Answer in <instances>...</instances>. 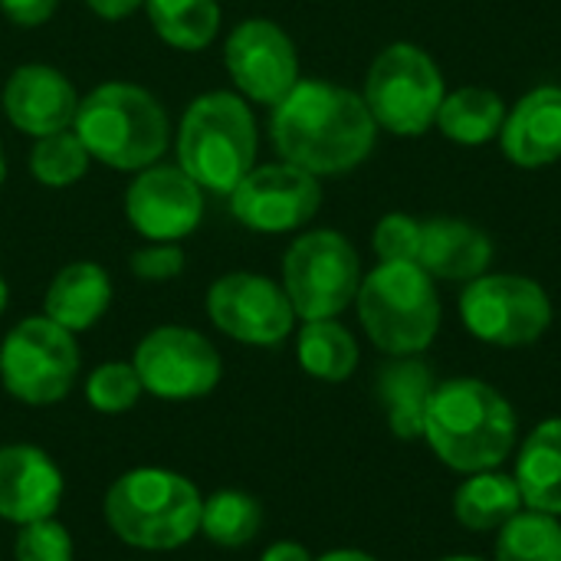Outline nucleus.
Listing matches in <instances>:
<instances>
[{
    "label": "nucleus",
    "mask_w": 561,
    "mask_h": 561,
    "mask_svg": "<svg viewBox=\"0 0 561 561\" xmlns=\"http://www.w3.org/2000/svg\"><path fill=\"white\" fill-rule=\"evenodd\" d=\"M493 260V243L483 230L463 220H427L421 224V256L417 266L437 279L473 283L486 273Z\"/></svg>",
    "instance_id": "19"
},
{
    "label": "nucleus",
    "mask_w": 561,
    "mask_h": 561,
    "mask_svg": "<svg viewBox=\"0 0 561 561\" xmlns=\"http://www.w3.org/2000/svg\"><path fill=\"white\" fill-rule=\"evenodd\" d=\"M128 266L145 283H164L184 270V250L178 243H151V247L135 250Z\"/></svg>",
    "instance_id": "33"
},
{
    "label": "nucleus",
    "mask_w": 561,
    "mask_h": 561,
    "mask_svg": "<svg viewBox=\"0 0 561 561\" xmlns=\"http://www.w3.org/2000/svg\"><path fill=\"white\" fill-rule=\"evenodd\" d=\"M503 122H506L503 99L480 85L444 95L440 112H437L440 131L460 145H483V141L496 138L503 131Z\"/></svg>",
    "instance_id": "25"
},
{
    "label": "nucleus",
    "mask_w": 561,
    "mask_h": 561,
    "mask_svg": "<svg viewBox=\"0 0 561 561\" xmlns=\"http://www.w3.org/2000/svg\"><path fill=\"white\" fill-rule=\"evenodd\" d=\"M322 204L319 178L279 161L253 168L233 191H230V210L233 217L260 233H286L316 217Z\"/></svg>",
    "instance_id": "12"
},
{
    "label": "nucleus",
    "mask_w": 561,
    "mask_h": 561,
    "mask_svg": "<svg viewBox=\"0 0 561 561\" xmlns=\"http://www.w3.org/2000/svg\"><path fill=\"white\" fill-rule=\"evenodd\" d=\"M76 108H79V95L72 82L53 66H39V62L20 66L3 85L7 118L13 122V128L33 138L72 128Z\"/></svg>",
    "instance_id": "16"
},
{
    "label": "nucleus",
    "mask_w": 561,
    "mask_h": 561,
    "mask_svg": "<svg viewBox=\"0 0 561 561\" xmlns=\"http://www.w3.org/2000/svg\"><path fill=\"white\" fill-rule=\"evenodd\" d=\"M7 309V283H3V276H0V312Z\"/></svg>",
    "instance_id": "38"
},
{
    "label": "nucleus",
    "mask_w": 561,
    "mask_h": 561,
    "mask_svg": "<svg viewBox=\"0 0 561 561\" xmlns=\"http://www.w3.org/2000/svg\"><path fill=\"white\" fill-rule=\"evenodd\" d=\"M375 118L362 95L299 79L296 89L273 105V145L276 151L309 174H342L368 158L375 148Z\"/></svg>",
    "instance_id": "1"
},
{
    "label": "nucleus",
    "mask_w": 561,
    "mask_h": 561,
    "mask_svg": "<svg viewBox=\"0 0 561 561\" xmlns=\"http://www.w3.org/2000/svg\"><path fill=\"white\" fill-rule=\"evenodd\" d=\"M460 316L470 335L500 348L533 345L552 325L546 289L526 276H480L463 289Z\"/></svg>",
    "instance_id": "10"
},
{
    "label": "nucleus",
    "mask_w": 561,
    "mask_h": 561,
    "mask_svg": "<svg viewBox=\"0 0 561 561\" xmlns=\"http://www.w3.org/2000/svg\"><path fill=\"white\" fill-rule=\"evenodd\" d=\"M513 477L526 510L561 519V417L542 421L523 440Z\"/></svg>",
    "instance_id": "22"
},
{
    "label": "nucleus",
    "mask_w": 561,
    "mask_h": 561,
    "mask_svg": "<svg viewBox=\"0 0 561 561\" xmlns=\"http://www.w3.org/2000/svg\"><path fill=\"white\" fill-rule=\"evenodd\" d=\"M440 102V69L421 46L394 43L378 53L365 82V105L375 125L394 135H424L437 122Z\"/></svg>",
    "instance_id": "7"
},
{
    "label": "nucleus",
    "mask_w": 561,
    "mask_h": 561,
    "mask_svg": "<svg viewBox=\"0 0 561 561\" xmlns=\"http://www.w3.org/2000/svg\"><path fill=\"white\" fill-rule=\"evenodd\" d=\"M296 355L306 375L329 381V385L345 381L358 368V342L335 319L306 322L296 342Z\"/></svg>",
    "instance_id": "24"
},
{
    "label": "nucleus",
    "mask_w": 561,
    "mask_h": 561,
    "mask_svg": "<svg viewBox=\"0 0 561 561\" xmlns=\"http://www.w3.org/2000/svg\"><path fill=\"white\" fill-rule=\"evenodd\" d=\"M503 151L519 168H542L561 158V89L542 85L519 99L503 122Z\"/></svg>",
    "instance_id": "18"
},
{
    "label": "nucleus",
    "mask_w": 561,
    "mask_h": 561,
    "mask_svg": "<svg viewBox=\"0 0 561 561\" xmlns=\"http://www.w3.org/2000/svg\"><path fill=\"white\" fill-rule=\"evenodd\" d=\"M13 556L16 561H72V536L53 516L26 523L20 526Z\"/></svg>",
    "instance_id": "31"
},
{
    "label": "nucleus",
    "mask_w": 561,
    "mask_h": 561,
    "mask_svg": "<svg viewBox=\"0 0 561 561\" xmlns=\"http://www.w3.org/2000/svg\"><path fill=\"white\" fill-rule=\"evenodd\" d=\"M526 510L523 493L513 473L483 470L470 473L460 490L454 493V516L470 533H493L503 529L513 516Z\"/></svg>",
    "instance_id": "23"
},
{
    "label": "nucleus",
    "mask_w": 561,
    "mask_h": 561,
    "mask_svg": "<svg viewBox=\"0 0 561 561\" xmlns=\"http://www.w3.org/2000/svg\"><path fill=\"white\" fill-rule=\"evenodd\" d=\"M260 561H316L309 556V549L306 546H299V542H273L266 552H263V559Z\"/></svg>",
    "instance_id": "36"
},
{
    "label": "nucleus",
    "mask_w": 561,
    "mask_h": 561,
    "mask_svg": "<svg viewBox=\"0 0 561 561\" xmlns=\"http://www.w3.org/2000/svg\"><path fill=\"white\" fill-rule=\"evenodd\" d=\"M128 224L151 243H178L204 217V191L171 164L145 168L125 194Z\"/></svg>",
    "instance_id": "15"
},
{
    "label": "nucleus",
    "mask_w": 561,
    "mask_h": 561,
    "mask_svg": "<svg viewBox=\"0 0 561 561\" xmlns=\"http://www.w3.org/2000/svg\"><path fill=\"white\" fill-rule=\"evenodd\" d=\"M89 7L102 16V20H122L128 13H135L138 7H145V0H89Z\"/></svg>",
    "instance_id": "35"
},
{
    "label": "nucleus",
    "mask_w": 561,
    "mask_h": 561,
    "mask_svg": "<svg viewBox=\"0 0 561 561\" xmlns=\"http://www.w3.org/2000/svg\"><path fill=\"white\" fill-rule=\"evenodd\" d=\"M201 506L204 500L187 477L138 467L108 486L105 523L131 549L171 552L201 533Z\"/></svg>",
    "instance_id": "3"
},
{
    "label": "nucleus",
    "mask_w": 561,
    "mask_h": 561,
    "mask_svg": "<svg viewBox=\"0 0 561 561\" xmlns=\"http://www.w3.org/2000/svg\"><path fill=\"white\" fill-rule=\"evenodd\" d=\"M434 388L437 385H434L431 368L414 355H401L378 371L375 394H378L385 421L398 440H421L424 437V417H427V404H431Z\"/></svg>",
    "instance_id": "20"
},
{
    "label": "nucleus",
    "mask_w": 561,
    "mask_h": 561,
    "mask_svg": "<svg viewBox=\"0 0 561 561\" xmlns=\"http://www.w3.org/2000/svg\"><path fill=\"white\" fill-rule=\"evenodd\" d=\"M224 62L237 89L260 105H279L299 82L296 46L273 20H243L227 36Z\"/></svg>",
    "instance_id": "14"
},
{
    "label": "nucleus",
    "mask_w": 561,
    "mask_h": 561,
    "mask_svg": "<svg viewBox=\"0 0 561 561\" xmlns=\"http://www.w3.org/2000/svg\"><path fill=\"white\" fill-rule=\"evenodd\" d=\"M89 151L79 141L76 131H53L36 138L33 151H30V171L43 187H69L76 184L85 168H89Z\"/></svg>",
    "instance_id": "29"
},
{
    "label": "nucleus",
    "mask_w": 561,
    "mask_h": 561,
    "mask_svg": "<svg viewBox=\"0 0 561 561\" xmlns=\"http://www.w3.org/2000/svg\"><path fill=\"white\" fill-rule=\"evenodd\" d=\"M59 0H0V10L16 26H39L53 16Z\"/></svg>",
    "instance_id": "34"
},
{
    "label": "nucleus",
    "mask_w": 561,
    "mask_h": 561,
    "mask_svg": "<svg viewBox=\"0 0 561 561\" xmlns=\"http://www.w3.org/2000/svg\"><path fill=\"white\" fill-rule=\"evenodd\" d=\"M263 529V506L240 490H220L201 506V533L220 549H243Z\"/></svg>",
    "instance_id": "27"
},
{
    "label": "nucleus",
    "mask_w": 561,
    "mask_h": 561,
    "mask_svg": "<svg viewBox=\"0 0 561 561\" xmlns=\"http://www.w3.org/2000/svg\"><path fill=\"white\" fill-rule=\"evenodd\" d=\"M154 33L178 49H204L220 26L217 0H145Z\"/></svg>",
    "instance_id": "26"
},
{
    "label": "nucleus",
    "mask_w": 561,
    "mask_h": 561,
    "mask_svg": "<svg viewBox=\"0 0 561 561\" xmlns=\"http://www.w3.org/2000/svg\"><path fill=\"white\" fill-rule=\"evenodd\" d=\"M210 322L243 345H279L296 322L283 286L256 273H227L207 293Z\"/></svg>",
    "instance_id": "13"
},
{
    "label": "nucleus",
    "mask_w": 561,
    "mask_h": 561,
    "mask_svg": "<svg viewBox=\"0 0 561 561\" xmlns=\"http://www.w3.org/2000/svg\"><path fill=\"white\" fill-rule=\"evenodd\" d=\"M355 302L368 339L394 358L421 355L440 329V299L417 263H381L362 279Z\"/></svg>",
    "instance_id": "6"
},
{
    "label": "nucleus",
    "mask_w": 561,
    "mask_h": 561,
    "mask_svg": "<svg viewBox=\"0 0 561 561\" xmlns=\"http://www.w3.org/2000/svg\"><path fill=\"white\" fill-rule=\"evenodd\" d=\"M131 365L141 378V388L164 401L204 398L224 375L217 348L201 332L184 325H161L148 332L138 342Z\"/></svg>",
    "instance_id": "11"
},
{
    "label": "nucleus",
    "mask_w": 561,
    "mask_h": 561,
    "mask_svg": "<svg viewBox=\"0 0 561 561\" xmlns=\"http://www.w3.org/2000/svg\"><path fill=\"white\" fill-rule=\"evenodd\" d=\"M256 158V122L233 92H207L191 102L178 128V168L214 194H230Z\"/></svg>",
    "instance_id": "5"
},
{
    "label": "nucleus",
    "mask_w": 561,
    "mask_h": 561,
    "mask_svg": "<svg viewBox=\"0 0 561 561\" xmlns=\"http://www.w3.org/2000/svg\"><path fill=\"white\" fill-rule=\"evenodd\" d=\"M375 253L381 256V263H417L421 224L404 214H388L375 227Z\"/></svg>",
    "instance_id": "32"
},
{
    "label": "nucleus",
    "mask_w": 561,
    "mask_h": 561,
    "mask_svg": "<svg viewBox=\"0 0 561 561\" xmlns=\"http://www.w3.org/2000/svg\"><path fill=\"white\" fill-rule=\"evenodd\" d=\"M516 411L493 385L454 378L434 388L421 440H427L444 467L470 477L500 470L516 447Z\"/></svg>",
    "instance_id": "2"
},
{
    "label": "nucleus",
    "mask_w": 561,
    "mask_h": 561,
    "mask_svg": "<svg viewBox=\"0 0 561 561\" xmlns=\"http://www.w3.org/2000/svg\"><path fill=\"white\" fill-rule=\"evenodd\" d=\"M62 500V473L30 444L0 447V519L13 526H26L36 519H49Z\"/></svg>",
    "instance_id": "17"
},
{
    "label": "nucleus",
    "mask_w": 561,
    "mask_h": 561,
    "mask_svg": "<svg viewBox=\"0 0 561 561\" xmlns=\"http://www.w3.org/2000/svg\"><path fill=\"white\" fill-rule=\"evenodd\" d=\"M79 375V345L72 332L46 316L16 322L0 345L3 388L33 408L62 401Z\"/></svg>",
    "instance_id": "8"
},
{
    "label": "nucleus",
    "mask_w": 561,
    "mask_h": 561,
    "mask_svg": "<svg viewBox=\"0 0 561 561\" xmlns=\"http://www.w3.org/2000/svg\"><path fill=\"white\" fill-rule=\"evenodd\" d=\"M496 561H561V519L523 510L496 539Z\"/></svg>",
    "instance_id": "28"
},
{
    "label": "nucleus",
    "mask_w": 561,
    "mask_h": 561,
    "mask_svg": "<svg viewBox=\"0 0 561 561\" xmlns=\"http://www.w3.org/2000/svg\"><path fill=\"white\" fill-rule=\"evenodd\" d=\"M3 178H7V158H3V145H0V184H3Z\"/></svg>",
    "instance_id": "39"
},
{
    "label": "nucleus",
    "mask_w": 561,
    "mask_h": 561,
    "mask_svg": "<svg viewBox=\"0 0 561 561\" xmlns=\"http://www.w3.org/2000/svg\"><path fill=\"white\" fill-rule=\"evenodd\" d=\"M362 286V263L355 247L335 230L299 237L283 260V289L293 312L306 322L335 319L345 312Z\"/></svg>",
    "instance_id": "9"
},
{
    "label": "nucleus",
    "mask_w": 561,
    "mask_h": 561,
    "mask_svg": "<svg viewBox=\"0 0 561 561\" xmlns=\"http://www.w3.org/2000/svg\"><path fill=\"white\" fill-rule=\"evenodd\" d=\"M316 561H378L371 559L368 552H358V549H335V552H325L322 559Z\"/></svg>",
    "instance_id": "37"
},
{
    "label": "nucleus",
    "mask_w": 561,
    "mask_h": 561,
    "mask_svg": "<svg viewBox=\"0 0 561 561\" xmlns=\"http://www.w3.org/2000/svg\"><path fill=\"white\" fill-rule=\"evenodd\" d=\"M112 302V279L99 263H69L62 266L43 299V316L62 325L66 332L92 329Z\"/></svg>",
    "instance_id": "21"
},
{
    "label": "nucleus",
    "mask_w": 561,
    "mask_h": 561,
    "mask_svg": "<svg viewBox=\"0 0 561 561\" xmlns=\"http://www.w3.org/2000/svg\"><path fill=\"white\" fill-rule=\"evenodd\" d=\"M141 378L131 362H108L99 365L85 381V401L99 414H125L141 398Z\"/></svg>",
    "instance_id": "30"
},
{
    "label": "nucleus",
    "mask_w": 561,
    "mask_h": 561,
    "mask_svg": "<svg viewBox=\"0 0 561 561\" xmlns=\"http://www.w3.org/2000/svg\"><path fill=\"white\" fill-rule=\"evenodd\" d=\"M440 561H483V559H477V556H450V559H440Z\"/></svg>",
    "instance_id": "40"
},
{
    "label": "nucleus",
    "mask_w": 561,
    "mask_h": 561,
    "mask_svg": "<svg viewBox=\"0 0 561 561\" xmlns=\"http://www.w3.org/2000/svg\"><path fill=\"white\" fill-rule=\"evenodd\" d=\"M72 131L89 158L115 171H145L168 148V115L161 102L131 82H105L79 99Z\"/></svg>",
    "instance_id": "4"
}]
</instances>
